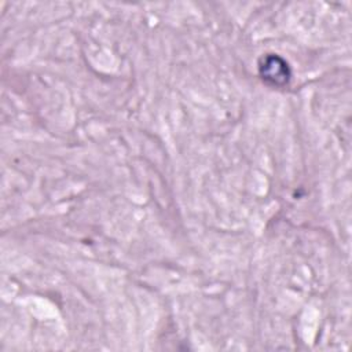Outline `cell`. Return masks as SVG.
<instances>
[{"label":"cell","mask_w":352,"mask_h":352,"mask_svg":"<svg viewBox=\"0 0 352 352\" xmlns=\"http://www.w3.org/2000/svg\"><path fill=\"white\" fill-rule=\"evenodd\" d=\"M260 74L263 80L274 85H283L290 77L287 63L276 55H268L263 59L260 63Z\"/></svg>","instance_id":"cell-1"}]
</instances>
